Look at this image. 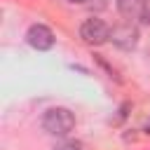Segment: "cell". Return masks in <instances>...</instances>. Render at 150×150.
<instances>
[{
    "instance_id": "cell-2",
    "label": "cell",
    "mask_w": 150,
    "mask_h": 150,
    "mask_svg": "<svg viewBox=\"0 0 150 150\" xmlns=\"http://www.w3.org/2000/svg\"><path fill=\"white\" fill-rule=\"evenodd\" d=\"M80 35H82V40L89 42V45H101V42L110 40V28H108V23L101 21V19H87V21L80 26Z\"/></svg>"
},
{
    "instance_id": "cell-8",
    "label": "cell",
    "mask_w": 150,
    "mask_h": 150,
    "mask_svg": "<svg viewBox=\"0 0 150 150\" xmlns=\"http://www.w3.org/2000/svg\"><path fill=\"white\" fill-rule=\"evenodd\" d=\"M145 129H148V131H150V120H148V124H145Z\"/></svg>"
},
{
    "instance_id": "cell-5",
    "label": "cell",
    "mask_w": 150,
    "mask_h": 150,
    "mask_svg": "<svg viewBox=\"0 0 150 150\" xmlns=\"http://www.w3.org/2000/svg\"><path fill=\"white\" fill-rule=\"evenodd\" d=\"M117 9L127 19H138L148 9V0H117Z\"/></svg>"
},
{
    "instance_id": "cell-9",
    "label": "cell",
    "mask_w": 150,
    "mask_h": 150,
    "mask_svg": "<svg viewBox=\"0 0 150 150\" xmlns=\"http://www.w3.org/2000/svg\"><path fill=\"white\" fill-rule=\"evenodd\" d=\"M70 2H87V0H70Z\"/></svg>"
},
{
    "instance_id": "cell-7",
    "label": "cell",
    "mask_w": 150,
    "mask_h": 150,
    "mask_svg": "<svg viewBox=\"0 0 150 150\" xmlns=\"http://www.w3.org/2000/svg\"><path fill=\"white\" fill-rule=\"evenodd\" d=\"M141 19H143V21H145V23H150V9H145V14H143V16H141Z\"/></svg>"
},
{
    "instance_id": "cell-4",
    "label": "cell",
    "mask_w": 150,
    "mask_h": 150,
    "mask_svg": "<svg viewBox=\"0 0 150 150\" xmlns=\"http://www.w3.org/2000/svg\"><path fill=\"white\" fill-rule=\"evenodd\" d=\"M26 40H28V45H30L33 49H40V52H42V49H49V47L54 45V33H52L47 26L35 23V26L28 28Z\"/></svg>"
},
{
    "instance_id": "cell-1",
    "label": "cell",
    "mask_w": 150,
    "mask_h": 150,
    "mask_svg": "<svg viewBox=\"0 0 150 150\" xmlns=\"http://www.w3.org/2000/svg\"><path fill=\"white\" fill-rule=\"evenodd\" d=\"M75 127V115L68 108H49L42 117V129L52 136H68Z\"/></svg>"
},
{
    "instance_id": "cell-3",
    "label": "cell",
    "mask_w": 150,
    "mask_h": 150,
    "mask_svg": "<svg viewBox=\"0 0 150 150\" xmlns=\"http://www.w3.org/2000/svg\"><path fill=\"white\" fill-rule=\"evenodd\" d=\"M110 40L120 49H134L136 42H138V30L131 23H120V26H115L110 30Z\"/></svg>"
},
{
    "instance_id": "cell-6",
    "label": "cell",
    "mask_w": 150,
    "mask_h": 150,
    "mask_svg": "<svg viewBox=\"0 0 150 150\" xmlns=\"http://www.w3.org/2000/svg\"><path fill=\"white\" fill-rule=\"evenodd\" d=\"M54 150H84V145L80 141H61Z\"/></svg>"
}]
</instances>
